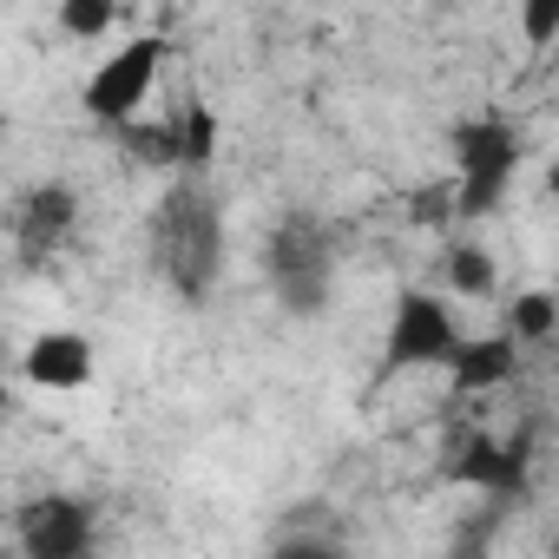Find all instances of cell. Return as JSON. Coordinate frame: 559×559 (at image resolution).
Wrapping results in <instances>:
<instances>
[{"mask_svg": "<svg viewBox=\"0 0 559 559\" xmlns=\"http://www.w3.org/2000/svg\"><path fill=\"white\" fill-rule=\"evenodd\" d=\"M152 243H158V270L178 297H204L224 270V217L211 204V191L198 185V171H178V185L165 191L158 204V224H152Z\"/></svg>", "mask_w": 559, "mask_h": 559, "instance_id": "1", "label": "cell"}, {"mask_svg": "<svg viewBox=\"0 0 559 559\" xmlns=\"http://www.w3.org/2000/svg\"><path fill=\"white\" fill-rule=\"evenodd\" d=\"M448 152H454V198H461V224H480L500 211L520 158H526V139L500 119V112H480V119H461L448 132Z\"/></svg>", "mask_w": 559, "mask_h": 559, "instance_id": "2", "label": "cell"}, {"mask_svg": "<svg viewBox=\"0 0 559 559\" xmlns=\"http://www.w3.org/2000/svg\"><path fill=\"white\" fill-rule=\"evenodd\" d=\"M263 276L290 317H323L336 297V237L317 217H284L263 243Z\"/></svg>", "mask_w": 559, "mask_h": 559, "instance_id": "3", "label": "cell"}, {"mask_svg": "<svg viewBox=\"0 0 559 559\" xmlns=\"http://www.w3.org/2000/svg\"><path fill=\"white\" fill-rule=\"evenodd\" d=\"M158 73H165V40H158V34H139V40L112 47V53L86 73L80 106H86L99 126H126V119H139V106L152 99Z\"/></svg>", "mask_w": 559, "mask_h": 559, "instance_id": "4", "label": "cell"}, {"mask_svg": "<svg viewBox=\"0 0 559 559\" xmlns=\"http://www.w3.org/2000/svg\"><path fill=\"white\" fill-rule=\"evenodd\" d=\"M461 349V323L441 297L428 290H395V310H389V336H382V362L402 376V369H448Z\"/></svg>", "mask_w": 559, "mask_h": 559, "instance_id": "5", "label": "cell"}, {"mask_svg": "<svg viewBox=\"0 0 559 559\" xmlns=\"http://www.w3.org/2000/svg\"><path fill=\"white\" fill-rule=\"evenodd\" d=\"M448 480L487 493V500H520L533 467H526V441H500V435H461V448L448 454Z\"/></svg>", "mask_w": 559, "mask_h": 559, "instance_id": "6", "label": "cell"}, {"mask_svg": "<svg viewBox=\"0 0 559 559\" xmlns=\"http://www.w3.org/2000/svg\"><path fill=\"white\" fill-rule=\"evenodd\" d=\"M73 230H80V191H73L67 178L34 185V191L21 198V211H14V243H21V263H27V270L47 263L60 243H73Z\"/></svg>", "mask_w": 559, "mask_h": 559, "instance_id": "7", "label": "cell"}, {"mask_svg": "<svg viewBox=\"0 0 559 559\" xmlns=\"http://www.w3.org/2000/svg\"><path fill=\"white\" fill-rule=\"evenodd\" d=\"M21 552L27 559H86L93 552V507L73 493H47L21 513Z\"/></svg>", "mask_w": 559, "mask_h": 559, "instance_id": "8", "label": "cell"}, {"mask_svg": "<svg viewBox=\"0 0 559 559\" xmlns=\"http://www.w3.org/2000/svg\"><path fill=\"white\" fill-rule=\"evenodd\" d=\"M21 376H27L34 389H53V395L86 389V382H93V343H86L80 330H40V336L27 343V356H21Z\"/></svg>", "mask_w": 559, "mask_h": 559, "instance_id": "9", "label": "cell"}, {"mask_svg": "<svg viewBox=\"0 0 559 559\" xmlns=\"http://www.w3.org/2000/svg\"><path fill=\"white\" fill-rule=\"evenodd\" d=\"M513 369H520V336L513 330H500V336H461V349H454V362H448V382H454V395H487V389H500V382H513Z\"/></svg>", "mask_w": 559, "mask_h": 559, "instance_id": "10", "label": "cell"}, {"mask_svg": "<svg viewBox=\"0 0 559 559\" xmlns=\"http://www.w3.org/2000/svg\"><path fill=\"white\" fill-rule=\"evenodd\" d=\"M119 132L145 171H185V126L178 119H126Z\"/></svg>", "mask_w": 559, "mask_h": 559, "instance_id": "11", "label": "cell"}, {"mask_svg": "<svg viewBox=\"0 0 559 559\" xmlns=\"http://www.w3.org/2000/svg\"><path fill=\"white\" fill-rule=\"evenodd\" d=\"M441 270H448V290L454 297H474L480 304V297L500 290V257L487 243H448V263Z\"/></svg>", "mask_w": 559, "mask_h": 559, "instance_id": "12", "label": "cell"}, {"mask_svg": "<svg viewBox=\"0 0 559 559\" xmlns=\"http://www.w3.org/2000/svg\"><path fill=\"white\" fill-rule=\"evenodd\" d=\"M507 330L520 336V349L552 343V336H559V290H526V297H513V304H507Z\"/></svg>", "mask_w": 559, "mask_h": 559, "instance_id": "13", "label": "cell"}, {"mask_svg": "<svg viewBox=\"0 0 559 559\" xmlns=\"http://www.w3.org/2000/svg\"><path fill=\"white\" fill-rule=\"evenodd\" d=\"M119 0H60L53 8V21H60V34L67 40H106L112 27H119Z\"/></svg>", "mask_w": 559, "mask_h": 559, "instance_id": "14", "label": "cell"}, {"mask_svg": "<svg viewBox=\"0 0 559 559\" xmlns=\"http://www.w3.org/2000/svg\"><path fill=\"white\" fill-rule=\"evenodd\" d=\"M178 126H185V171H204V165L217 158V132H224V126H217V112L198 99V106H185V112H178Z\"/></svg>", "mask_w": 559, "mask_h": 559, "instance_id": "15", "label": "cell"}, {"mask_svg": "<svg viewBox=\"0 0 559 559\" xmlns=\"http://www.w3.org/2000/svg\"><path fill=\"white\" fill-rule=\"evenodd\" d=\"M408 217L415 224H461V198H454V178L448 185H421L408 198Z\"/></svg>", "mask_w": 559, "mask_h": 559, "instance_id": "16", "label": "cell"}, {"mask_svg": "<svg viewBox=\"0 0 559 559\" xmlns=\"http://www.w3.org/2000/svg\"><path fill=\"white\" fill-rule=\"evenodd\" d=\"M520 34H526V47H552L559 40V0H520Z\"/></svg>", "mask_w": 559, "mask_h": 559, "instance_id": "17", "label": "cell"}, {"mask_svg": "<svg viewBox=\"0 0 559 559\" xmlns=\"http://www.w3.org/2000/svg\"><path fill=\"white\" fill-rule=\"evenodd\" d=\"M546 198H559V152H552V165H546Z\"/></svg>", "mask_w": 559, "mask_h": 559, "instance_id": "18", "label": "cell"}, {"mask_svg": "<svg viewBox=\"0 0 559 559\" xmlns=\"http://www.w3.org/2000/svg\"><path fill=\"white\" fill-rule=\"evenodd\" d=\"M552 552H559V533H552Z\"/></svg>", "mask_w": 559, "mask_h": 559, "instance_id": "19", "label": "cell"}]
</instances>
